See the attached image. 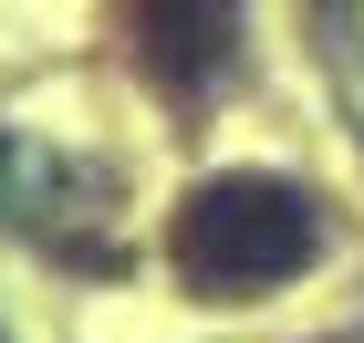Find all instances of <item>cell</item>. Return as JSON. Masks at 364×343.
<instances>
[{
	"mask_svg": "<svg viewBox=\"0 0 364 343\" xmlns=\"http://www.w3.org/2000/svg\"><path fill=\"white\" fill-rule=\"evenodd\" d=\"M323 250V208L312 187L291 177H198L188 198H177V229H167V260L177 281L208 291V302H250V291L291 281L302 260Z\"/></svg>",
	"mask_w": 364,
	"mask_h": 343,
	"instance_id": "6da1fadb",
	"label": "cell"
},
{
	"mask_svg": "<svg viewBox=\"0 0 364 343\" xmlns=\"http://www.w3.org/2000/svg\"><path fill=\"white\" fill-rule=\"evenodd\" d=\"M240 21L250 0H136V53L177 104H208L240 84Z\"/></svg>",
	"mask_w": 364,
	"mask_h": 343,
	"instance_id": "7a4b0ae2",
	"label": "cell"
},
{
	"mask_svg": "<svg viewBox=\"0 0 364 343\" xmlns=\"http://www.w3.org/2000/svg\"><path fill=\"white\" fill-rule=\"evenodd\" d=\"M94 198V177L63 156V146L42 136H11L0 125V229H31V239H53V229H73Z\"/></svg>",
	"mask_w": 364,
	"mask_h": 343,
	"instance_id": "3957f363",
	"label": "cell"
},
{
	"mask_svg": "<svg viewBox=\"0 0 364 343\" xmlns=\"http://www.w3.org/2000/svg\"><path fill=\"white\" fill-rule=\"evenodd\" d=\"M323 31H333V62H343V84L364 94V0H323Z\"/></svg>",
	"mask_w": 364,
	"mask_h": 343,
	"instance_id": "277c9868",
	"label": "cell"
}]
</instances>
